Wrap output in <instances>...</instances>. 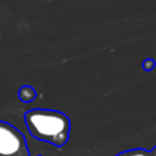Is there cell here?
<instances>
[{"label": "cell", "instance_id": "obj_2", "mask_svg": "<svg viewBox=\"0 0 156 156\" xmlns=\"http://www.w3.org/2000/svg\"><path fill=\"white\" fill-rule=\"evenodd\" d=\"M0 156H30L24 135L5 121H0Z\"/></svg>", "mask_w": 156, "mask_h": 156}, {"label": "cell", "instance_id": "obj_1", "mask_svg": "<svg viewBox=\"0 0 156 156\" xmlns=\"http://www.w3.org/2000/svg\"><path fill=\"white\" fill-rule=\"evenodd\" d=\"M23 117L28 132L35 139L58 147L68 141L71 122L63 112L33 108L27 111Z\"/></svg>", "mask_w": 156, "mask_h": 156}, {"label": "cell", "instance_id": "obj_3", "mask_svg": "<svg viewBox=\"0 0 156 156\" xmlns=\"http://www.w3.org/2000/svg\"><path fill=\"white\" fill-rule=\"evenodd\" d=\"M35 98H37V91H35V89L33 87H30V85H22L18 89V99L22 102L28 104V102L33 101Z\"/></svg>", "mask_w": 156, "mask_h": 156}, {"label": "cell", "instance_id": "obj_4", "mask_svg": "<svg viewBox=\"0 0 156 156\" xmlns=\"http://www.w3.org/2000/svg\"><path fill=\"white\" fill-rule=\"evenodd\" d=\"M117 156H151L149 151L143 150V149H134V150H129V151H124L118 154Z\"/></svg>", "mask_w": 156, "mask_h": 156}, {"label": "cell", "instance_id": "obj_5", "mask_svg": "<svg viewBox=\"0 0 156 156\" xmlns=\"http://www.w3.org/2000/svg\"><path fill=\"white\" fill-rule=\"evenodd\" d=\"M143 67H144V69L150 71V69H152V68L155 67V61H154L152 58H147V60H145V61H144Z\"/></svg>", "mask_w": 156, "mask_h": 156}, {"label": "cell", "instance_id": "obj_6", "mask_svg": "<svg viewBox=\"0 0 156 156\" xmlns=\"http://www.w3.org/2000/svg\"><path fill=\"white\" fill-rule=\"evenodd\" d=\"M150 155H151V156H156V146L150 151Z\"/></svg>", "mask_w": 156, "mask_h": 156}]
</instances>
